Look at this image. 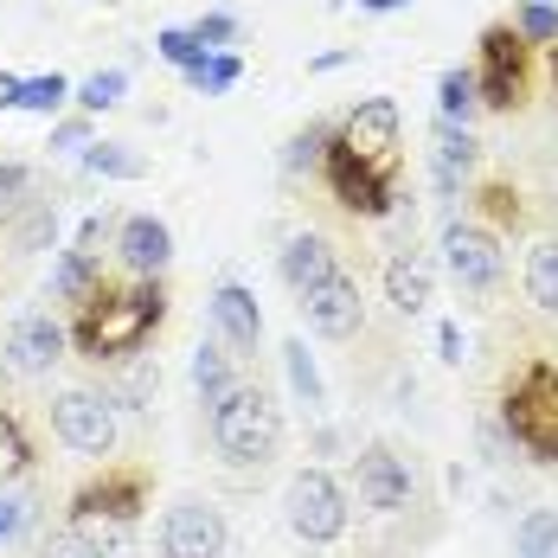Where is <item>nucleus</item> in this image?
I'll return each mask as SVG.
<instances>
[{"instance_id": "f257e3e1", "label": "nucleus", "mask_w": 558, "mask_h": 558, "mask_svg": "<svg viewBox=\"0 0 558 558\" xmlns=\"http://www.w3.org/2000/svg\"><path fill=\"white\" fill-rule=\"evenodd\" d=\"M161 322H168V289H161V277H135L129 289L104 282L90 302H77V322L64 335H71V347L84 360L116 366V360H135L148 340L161 335Z\"/></svg>"}, {"instance_id": "f03ea898", "label": "nucleus", "mask_w": 558, "mask_h": 558, "mask_svg": "<svg viewBox=\"0 0 558 558\" xmlns=\"http://www.w3.org/2000/svg\"><path fill=\"white\" fill-rule=\"evenodd\" d=\"M142 507H148V469H104L97 482H84V488L71 495L64 533H71L90 558H116L129 546Z\"/></svg>"}, {"instance_id": "7ed1b4c3", "label": "nucleus", "mask_w": 558, "mask_h": 558, "mask_svg": "<svg viewBox=\"0 0 558 558\" xmlns=\"http://www.w3.org/2000/svg\"><path fill=\"white\" fill-rule=\"evenodd\" d=\"M501 424L533 462L558 469V360H526V366L507 379Z\"/></svg>"}, {"instance_id": "20e7f679", "label": "nucleus", "mask_w": 558, "mask_h": 558, "mask_svg": "<svg viewBox=\"0 0 558 558\" xmlns=\"http://www.w3.org/2000/svg\"><path fill=\"white\" fill-rule=\"evenodd\" d=\"M213 444L238 469H264L282 444V411L264 386H231L213 404Z\"/></svg>"}, {"instance_id": "39448f33", "label": "nucleus", "mask_w": 558, "mask_h": 558, "mask_svg": "<svg viewBox=\"0 0 558 558\" xmlns=\"http://www.w3.org/2000/svg\"><path fill=\"white\" fill-rule=\"evenodd\" d=\"M475 97H482V110L495 116H513L526 104V84H533V46L495 20V26H482V39H475Z\"/></svg>"}, {"instance_id": "423d86ee", "label": "nucleus", "mask_w": 558, "mask_h": 558, "mask_svg": "<svg viewBox=\"0 0 558 558\" xmlns=\"http://www.w3.org/2000/svg\"><path fill=\"white\" fill-rule=\"evenodd\" d=\"M335 142L373 173V180L398 186V168H404V122H398V104H391V97H360V104L347 110V122L335 129Z\"/></svg>"}, {"instance_id": "0eeeda50", "label": "nucleus", "mask_w": 558, "mask_h": 558, "mask_svg": "<svg viewBox=\"0 0 558 558\" xmlns=\"http://www.w3.org/2000/svg\"><path fill=\"white\" fill-rule=\"evenodd\" d=\"M347 488H340L328 469H295L289 488H282V526L302 539V546H335L347 533Z\"/></svg>"}, {"instance_id": "6e6552de", "label": "nucleus", "mask_w": 558, "mask_h": 558, "mask_svg": "<svg viewBox=\"0 0 558 558\" xmlns=\"http://www.w3.org/2000/svg\"><path fill=\"white\" fill-rule=\"evenodd\" d=\"M444 270L462 282L469 295H488V289L507 277L501 238H495L488 225H475V219H449L444 225Z\"/></svg>"}, {"instance_id": "1a4fd4ad", "label": "nucleus", "mask_w": 558, "mask_h": 558, "mask_svg": "<svg viewBox=\"0 0 558 558\" xmlns=\"http://www.w3.org/2000/svg\"><path fill=\"white\" fill-rule=\"evenodd\" d=\"M52 430L71 456H97V462H104L116 449V411L104 404V391L71 386V391L52 398Z\"/></svg>"}, {"instance_id": "9d476101", "label": "nucleus", "mask_w": 558, "mask_h": 558, "mask_svg": "<svg viewBox=\"0 0 558 558\" xmlns=\"http://www.w3.org/2000/svg\"><path fill=\"white\" fill-rule=\"evenodd\" d=\"M225 546H231V526L213 501L186 495L161 513V558H225Z\"/></svg>"}, {"instance_id": "9b49d317", "label": "nucleus", "mask_w": 558, "mask_h": 558, "mask_svg": "<svg viewBox=\"0 0 558 558\" xmlns=\"http://www.w3.org/2000/svg\"><path fill=\"white\" fill-rule=\"evenodd\" d=\"M353 488H360V507H373V513H404L411 495H417L411 462L391 444H366L353 456Z\"/></svg>"}, {"instance_id": "f8f14e48", "label": "nucleus", "mask_w": 558, "mask_h": 558, "mask_svg": "<svg viewBox=\"0 0 558 558\" xmlns=\"http://www.w3.org/2000/svg\"><path fill=\"white\" fill-rule=\"evenodd\" d=\"M322 173H328V193H335L340 206L353 213V219H391L398 213V186L386 180H373V173L360 168L340 142H328V155H322Z\"/></svg>"}, {"instance_id": "ddd939ff", "label": "nucleus", "mask_w": 558, "mask_h": 558, "mask_svg": "<svg viewBox=\"0 0 558 558\" xmlns=\"http://www.w3.org/2000/svg\"><path fill=\"white\" fill-rule=\"evenodd\" d=\"M302 315H308V328H315L322 340L360 335V328H366V302H360V282L335 270L328 282H315V289L302 295Z\"/></svg>"}, {"instance_id": "4468645a", "label": "nucleus", "mask_w": 558, "mask_h": 558, "mask_svg": "<svg viewBox=\"0 0 558 558\" xmlns=\"http://www.w3.org/2000/svg\"><path fill=\"white\" fill-rule=\"evenodd\" d=\"M64 347H71V335L58 328L46 308H33V315H20L7 328V366L26 373V379H39V373H52L58 360H64Z\"/></svg>"}, {"instance_id": "2eb2a0df", "label": "nucleus", "mask_w": 558, "mask_h": 558, "mask_svg": "<svg viewBox=\"0 0 558 558\" xmlns=\"http://www.w3.org/2000/svg\"><path fill=\"white\" fill-rule=\"evenodd\" d=\"M206 315H213V328H219L225 353H257V347H264V308H257V295H251L244 282L225 277L219 289H213V302H206Z\"/></svg>"}, {"instance_id": "dca6fc26", "label": "nucleus", "mask_w": 558, "mask_h": 558, "mask_svg": "<svg viewBox=\"0 0 558 558\" xmlns=\"http://www.w3.org/2000/svg\"><path fill=\"white\" fill-rule=\"evenodd\" d=\"M116 257L135 270V277H161L173 264V231L155 213H129L116 225Z\"/></svg>"}, {"instance_id": "f3484780", "label": "nucleus", "mask_w": 558, "mask_h": 558, "mask_svg": "<svg viewBox=\"0 0 558 558\" xmlns=\"http://www.w3.org/2000/svg\"><path fill=\"white\" fill-rule=\"evenodd\" d=\"M430 142H437V155H430V186H437L444 199H456V193H462V180H469L475 161H482V142H475L462 122H437V129H430Z\"/></svg>"}, {"instance_id": "a211bd4d", "label": "nucleus", "mask_w": 558, "mask_h": 558, "mask_svg": "<svg viewBox=\"0 0 558 558\" xmlns=\"http://www.w3.org/2000/svg\"><path fill=\"white\" fill-rule=\"evenodd\" d=\"M277 270H282V282H289L295 295H308L315 282H328V277H335L340 264H335V251H328V238H322V231H295V238L282 244Z\"/></svg>"}, {"instance_id": "6ab92c4d", "label": "nucleus", "mask_w": 558, "mask_h": 558, "mask_svg": "<svg viewBox=\"0 0 558 558\" xmlns=\"http://www.w3.org/2000/svg\"><path fill=\"white\" fill-rule=\"evenodd\" d=\"M386 302L398 315H424L430 302H437V270L424 264V257H411V251H398L386 264Z\"/></svg>"}, {"instance_id": "aec40b11", "label": "nucleus", "mask_w": 558, "mask_h": 558, "mask_svg": "<svg viewBox=\"0 0 558 558\" xmlns=\"http://www.w3.org/2000/svg\"><path fill=\"white\" fill-rule=\"evenodd\" d=\"M155 391H161V373L148 366V360H116V373L104 379V404H122V411H148L155 404Z\"/></svg>"}, {"instance_id": "412c9836", "label": "nucleus", "mask_w": 558, "mask_h": 558, "mask_svg": "<svg viewBox=\"0 0 558 558\" xmlns=\"http://www.w3.org/2000/svg\"><path fill=\"white\" fill-rule=\"evenodd\" d=\"M282 373H289V391H295V404L302 411H322L328 404V386H322V366H315V353H308V340H282Z\"/></svg>"}, {"instance_id": "4be33fe9", "label": "nucleus", "mask_w": 558, "mask_h": 558, "mask_svg": "<svg viewBox=\"0 0 558 558\" xmlns=\"http://www.w3.org/2000/svg\"><path fill=\"white\" fill-rule=\"evenodd\" d=\"M97 289H104V264H97V257L58 251V264H52V295L58 302H90Z\"/></svg>"}, {"instance_id": "5701e85b", "label": "nucleus", "mask_w": 558, "mask_h": 558, "mask_svg": "<svg viewBox=\"0 0 558 558\" xmlns=\"http://www.w3.org/2000/svg\"><path fill=\"white\" fill-rule=\"evenodd\" d=\"M526 302L558 315V238H539L526 251Z\"/></svg>"}, {"instance_id": "b1692460", "label": "nucleus", "mask_w": 558, "mask_h": 558, "mask_svg": "<svg viewBox=\"0 0 558 558\" xmlns=\"http://www.w3.org/2000/svg\"><path fill=\"white\" fill-rule=\"evenodd\" d=\"M482 110V97H475V71L469 64H449L444 77H437V122H462L469 129V116Z\"/></svg>"}, {"instance_id": "393cba45", "label": "nucleus", "mask_w": 558, "mask_h": 558, "mask_svg": "<svg viewBox=\"0 0 558 558\" xmlns=\"http://www.w3.org/2000/svg\"><path fill=\"white\" fill-rule=\"evenodd\" d=\"M186 379H193V391H199V404H219L225 391L238 386V379H231V353H225L219 340H206V347L193 353V366H186Z\"/></svg>"}, {"instance_id": "a878e982", "label": "nucleus", "mask_w": 558, "mask_h": 558, "mask_svg": "<svg viewBox=\"0 0 558 558\" xmlns=\"http://www.w3.org/2000/svg\"><path fill=\"white\" fill-rule=\"evenodd\" d=\"M129 97V71L122 64H110V71H90L84 84H71V104H77V116H104L116 110Z\"/></svg>"}, {"instance_id": "bb28decb", "label": "nucleus", "mask_w": 558, "mask_h": 558, "mask_svg": "<svg viewBox=\"0 0 558 558\" xmlns=\"http://www.w3.org/2000/svg\"><path fill=\"white\" fill-rule=\"evenodd\" d=\"M180 77H186V90H199V97H225V90L244 77V58L238 52H206V58H193Z\"/></svg>"}, {"instance_id": "cd10ccee", "label": "nucleus", "mask_w": 558, "mask_h": 558, "mask_svg": "<svg viewBox=\"0 0 558 558\" xmlns=\"http://www.w3.org/2000/svg\"><path fill=\"white\" fill-rule=\"evenodd\" d=\"M71 104V77L64 71H39V77H20V97H13V110H26V116H52Z\"/></svg>"}, {"instance_id": "c85d7f7f", "label": "nucleus", "mask_w": 558, "mask_h": 558, "mask_svg": "<svg viewBox=\"0 0 558 558\" xmlns=\"http://www.w3.org/2000/svg\"><path fill=\"white\" fill-rule=\"evenodd\" d=\"M513 553L520 558H558V507H533L513 526Z\"/></svg>"}, {"instance_id": "c756f323", "label": "nucleus", "mask_w": 558, "mask_h": 558, "mask_svg": "<svg viewBox=\"0 0 558 558\" xmlns=\"http://www.w3.org/2000/svg\"><path fill=\"white\" fill-rule=\"evenodd\" d=\"M84 168L97 173V180H142L148 161H142L129 142H90V148H84Z\"/></svg>"}, {"instance_id": "7c9ffc66", "label": "nucleus", "mask_w": 558, "mask_h": 558, "mask_svg": "<svg viewBox=\"0 0 558 558\" xmlns=\"http://www.w3.org/2000/svg\"><path fill=\"white\" fill-rule=\"evenodd\" d=\"M507 26H513L526 46H558V7L553 0H520Z\"/></svg>"}, {"instance_id": "2f4dec72", "label": "nucleus", "mask_w": 558, "mask_h": 558, "mask_svg": "<svg viewBox=\"0 0 558 558\" xmlns=\"http://www.w3.org/2000/svg\"><path fill=\"white\" fill-rule=\"evenodd\" d=\"M328 142H335V122H308L302 135H289V148H282V173L322 168V155H328Z\"/></svg>"}, {"instance_id": "473e14b6", "label": "nucleus", "mask_w": 558, "mask_h": 558, "mask_svg": "<svg viewBox=\"0 0 558 558\" xmlns=\"http://www.w3.org/2000/svg\"><path fill=\"white\" fill-rule=\"evenodd\" d=\"M33 469V437L20 430V417L0 404V482H13V475H26Z\"/></svg>"}, {"instance_id": "72a5a7b5", "label": "nucleus", "mask_w": 558, "mask_h": 558, "mask_svg": "<svg viewBox=\"0 0 558 558\" xmlns=\"http://www.w3.org/2000/svg\"><path fill=\"white\" fill-rule=\"evenodd\" d=\"M475 199H482V213H488V231H495V238H501L507 225H520V193H513L507 180H488Z\"/></svg>"}, {"instance_id": "f704fd0d", "label": "nucleus", "mask_w": 558, "mask_h": 558, "mask_svg": "<svg viewBox=\"0 0 558 558\" xmlns=\"http://www.w3.org/2000/svg\"><path fill=\"white\" fill-rule=\"evenodd\" d=\"M90 142H97V122H90V116H58L52 135H46V148H52V155H84Z\"/></svg>"}, {"instance_id": "c9c22d12", "label": "nucleus", "mask_w": 558, "mask_h": 558, "mask_svg": "<svg viewBox=\"0 0 558 558\" xmlns=\"http://www.w3.org/2000/svg\"><path fill=\"white\" fill-rule=\"evenodd\" d=\"M186 33H193L206 52H231V46H238V13H199Z\"/></svg>"}, {"instance_id": "e433bc0d", "label": "nucleus", "mask_w": 558, "mask_h": 558, "mask_svg": "<svg viewBox=\"0 0 558 558\" xmlns=\"http://www.w3.org/2000/svg\"><path fill=\"white\" fill-rule=\"evenodd\" d=\"M155 52L168 58L173 71H186L193 58H206V46H199V39H193L186 26H161V33H155Z\"/></svg>"}, {"instance_id": "4c0bfd02", "label": "nucleus", "mask_w": 558, "mask_h": 558, "mask_svg": "<svg viewBox=\"0 0 558 558\" xmlns=\"http://www.w3.org/2000/svg\"><path fill=\"white\" fill-rule=\"evenodd\" d=\"M52 238H58V206H33V213L20 219V238H13V244H20V251H46Z\"/></svg>"}, {"instance_id": "58836bf2", "label": "nucleus", "mask_w": 558, "mask_h": 558, "mask_svg": "<svg viewBox=\"0 0 558 558\" xmlns=\"http://www.w3.org/2000/svg\"><path fill=\"white\" fill-rule=\"evenodd\" d=\"M116 225H122V219H110V213H90V219L77 225V244H71V251H84V257H97V264H104V244L116 251Z\"/></svg>"}, {"instance_id": "ea45409f", "label": "nucleus", "mask_w": 558, "mask_h": 558, "mask_svg": "<svg viewBox=\"0 0 558 558\" xmlns=\"http://www.w3.org/2000/svg\"><path fill=\"white\" fill-rule=\"evenodd\" d=\"M33 193V168L26 161H0V213H20Z\"/></svg>"}, {"instance_id": "a19ab883", "label": "nucleus", "mask_w": 558, "mask_h": 558, "mask_svg": "<svg viewBox=\"0 0 558 558\" xmlns=\"http://www.w3.org/2000/svg\"><path fill=\"white\" fill-rule=\"evenodd\" d=\"M20 526H26V501H20V495H7V488H0V539H13V533H20Z\"/></svg>"}, {"instance_id": "79ce46f5", "label": "nucleus", "mask_w": 558, "mask_h": 558, "mask_svg": "<svg viewBox=\"0 0 558 558\" xmlns=\"http://www.w3.org/2000/svg\"><path fill=\"white\" fill-rule=\"evenodd\" d=\"M39 558H90V553H84V546H77L71 533H52V539L39 546Z\"/></svg>"}, {"instance_id": "37998d69", "label": "nucleus", "mask_w": 558, "mask_h": 558, "mask_svg": "<svg viewBox=\"0 0 558 558\" xmlns=\"http://www.w3.org/2000/svg\"><path fill=\"white\" fill-rule=\"evenodd\" d=\"M340 64H353V46H335V52H315L308 58V71L322 77V71H340Z\"/></svg>"}, {"instance_id": "c03bdc74", "label": "nucleus", "mask_w": 558, "mask_h": 558, "mask_svg": "<svg viewBox=\"0 0 558 558\" xmlns=\"http://www.w3.org/2000/svg\"><path fill=\"white\" fill-rule=\"evenodd\" d=\"M437 347H444L449 366H462V328H456V322H444V328H437Z\"/></svg>"}, {"instance_id": "a18cd8bd", "label": "nucleus", "mask_w": 558, "mask_h": 558, "mask_svg": "<svg viewBox=\"0 0 558 558\" xmlns=\"http://www.w3.org/2000/svg\"><path fill=\"white\" fill-rule=\"evenodd\" d=\"M13 97H20V77H13V71H0V110H13Z\"/></svg>"}, {"instance_id": "49530a36", "label": "nucleus", "mask_w": 558, "mask_h": 558, "mask_svg": "<svg viewBox=\"0 0 558 558\" xmlns=\"http://www.w3.org/2000/svg\"><path fill=\"white\" fill-rule=\"evenodd\" d=\"M398 7H411V0H360V13H398Z\"/></svg>"}, {"instance_id": "de8ad7c7", "label": "nucleus", "mask_w": 558, "mask_h": 558, "mask_svg": "<svg viewBox=\"0 0 558 558\" xmlns=\"http://www.w3.org/2000/svg\"><path fill=\"white\" fill-rule=\"evenodd\" d=\"M553 84H558V46H553Z\"/></svg>"}]
</instances>
